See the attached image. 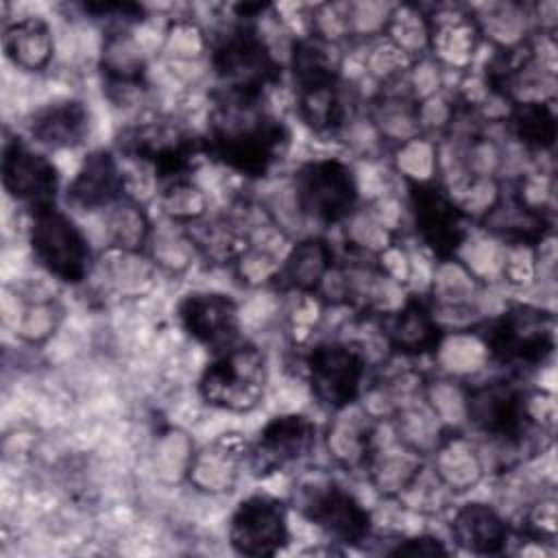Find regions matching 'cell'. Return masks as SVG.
Returning <instances> with one entry per match:
<instances>
[{
  "mask_svg": "<svg viewBox=\"0 0 558 558\" xmlns=\"http://www.w3.org/2000/svg\"><path fill=\"white\" fill-rule=\"evenodd\" d=\"M109 231H111L113 244L124 253L142 251L150 235L146 214L142 211V207H137L131 201H122L116 205L109 218Z\"/></svg>",
  "mask_w": 558,
  "mask_h": 558,
  "instance_id": "f1b7e54d",
  "label": "cell"
},
{
  "mask_svg": "<svg viewBox=\"0 0 558 558\" xmlns=\"http://www.w3.org/2000/svg\"><path fill=\"white\" fill-rule=\"evenodd\" d=\"M35 259L57 279L81 283L92 268V251L78 227L54 205L35 207L28 229Z\"/></svg>",
  "mask_w": 558,
  "mask_h": 558,
  "instance_id": "3957f363",
  "label": "cell"
},
{
  "mask_svg": "<svg viewBox=\"0 0 558 558\" xmlns=\"http://www.w3.org/2000/svg\"><path fill=\"white\" fill-rule=\"evenodd\" d=\"M414 225L438 257H451L464 238V214L453 198L436 183H414L410 187Z\"/></svg>",
  "mask_w": 558,
  "mask_h": 558,
  "instance_id": "7c38bea8",
  "label": "cell"
},
{
  "mask_svg": "<svg viewBox=\"0 0 558 558\" xmlns=\"http://www.w3.org/2000/svg\"><path fill=\"white\" fill-rule=\"evenodd\" d=\"M390 554L392 556H445L447 547L434 536H416V538H405Z\"/></svg>",
  "mask_w": 558,
  "mask_h": 558,
  "instance_id": "1f68e13d",
  "label": "cell"
},
{
  "mask_svg": "<svg viewBox=\"0 0 558 558\" xmlns=\"http://www.w3.org/2000/svg\"><path fill=\"white\" fill-rule=\"evenodd\" d=\"M292 70L294 81L301 87L327 83L338 78V54L331 41L314 35L310 39H299L292 48Z\"/></svg>",
  "mask_w": 558,
  "mask_h": 558,
  "instance_id": "484cf974",
  "label": "cell"
},
{
  "mask_svg": "<svg viewBox=\"0 0 558 558\" xmlns=\"http://www.w3.org/2000/svg\"><path fill=\"white\" fill-rule=\"evenodd\" d=\"M211 65L227 94L264 96L277 78V63L266 41L251 26L231 28L214 46Z\"/></svg>",
  "mask_w": 558,
  "mask_h": 558,
  "instance_id": "5b68a950",
  "label": "cell"
},
{
  "mask_svg": "<svg viewBox=\"0 0 558 558\" xmlns=\"http://www.w3.org/2000/svg\"><path fill=\"white\" fill-rule=\"evenodd\" d=\"M331 266L333 262L327 242L310 238L292 248L283 268L277 270V279H283L290 288L301 292H314L323 286L325 277L331 272Z\"/></svg>",
  "mask_w": 558,
  "mask_h": 558,
  "instance_id": "d4e9b609",
  "label": "cell"
},
{
  "mask_svg": "<svg viewBox=\"0 0 558 558\" xmlns=\"http://www.w3.org/2000/svg\"><path fill=\"white\" fill-rule=\"evenodd\" d=\"M388 342L401 353L423 355L436 351L442 331L432 312L416 299L408 301L388 323Z\"/></svg>",
  "mask_w": 558,
  "mask_h": 558,
  "instance_id": "44dd1931",
  "label": "cell"
},
{
  "mask_svg": "<svg viewBox=\"0 0 558 558\" xmlns=\"http://www.w3.org/2000/svg\"><path fill=\"white\" fill-rule=\"evenodd\" d=\"M262 98L225 92L209 118L207 150L246 177L266 174L288 146L281 120L262 105Z\"/></svg>",
  "mask_w": 558,
  "mask_h": 558,
  "instance_id": "6da1fadb",
  "label": "cell"
},
{
  "mask_svg": "<svg viewBox=\"0 0 558 558\" xmlns=\"http://www.w3.org/2000/svg\"><path fill=\"white\" fill-rule=\"evenodd\" d=\"M484 342L504 364H543L554 351V316L532 305H514L486 327Z\"/></svg>",
  "mask_w": 558,
  "mask_h": 558,
  "instance_id": "277c9868",
  "label": "cell"
},
{
  "mask_svg": "<svg viewBox=\"0 0 558 558\" xmlns=\"http://www.w3.org/2000/svg\"><path fill=\"white\" fill-rule=\"evenodd\" d=\"M4 52L22 70H41L54 52V39L41 17H24L4 28Z\"/></svg>",
  "mask_w": 558,
  "mask_h": 558,
  "instance_id": "cb8c5ba5",
  "label": "cell"
},
{
  "mask_svg": "<svg viewBox=\"0 0 558 558\" xmlns=\"http://www.w3.org/2000/svg\"><path fill=\"white\" fill-rule=\"evenodd\" d=\"M126 185L118 161L107 150H94L85 157L76 177L68 185V201L81 209H98L116 203Z\"/></svg>",
  "mask_w": 558,
  "mask_h": 558,
  "instance_id": "2e32d148",
  "label": "cell"
},
{
  "mask_svg": "<svg viewBox=\"0 0 558 558\" xmlns=\"http://www.w3.org/2000/svg\"><path fill=\"white\" fill-rule=\"evenodd\" d=\"M301 116L314 131H336L344 120L342 94L336 81L299 89Z\"/></svg>",
  "mask_w": 558,
  "mask_h": 558,
  "instance_id": "4316f807",
  "label": "cell"
},
{
  "mask_svg": "<svg viewBox=\"0 0 558 558\" xmlns=\"http://www.w3.org/2000/svg\"><path fill=\"white\" fill-rule=\"evenodd\" d=\"M31 133L50 148H74L89 133V111L78 100L50 105L33 116Z\"/></svg>",
  "mask_w": 558,
  "mask_h": 558,
  "instance_id": "ffe728a7",
  "label": "cell"
},
{
  "mask_svg": "<svg viewBox=\"0 0 558 558\" xmlns=\"http://www.w3.org/2000/svg\"><path fill=\"white\" fill-rule=\"evenodd\" d=\"M161 207L181 222H194L205 214V196L187 181H172L161 194Z\"/></svg>",
  "mask_w": 558,
  "mask_h": 558,
  "instance_id": "f546056e",
  "label": "cell"
},
{
  "mask_svg": "<svg viewBox=\"0 0 558 558\" xmlns=\"http://www.w3.org/2000/svg\"><path fill=\"white\" fill-rule=\"evenodd\" d=\"M179 320L183 329L207 347H227L240 329L235 303L216 292H194L179 303Z\"/></svg>",
  "mask_w": 558,
  "mask_h": 558,
  "instance_id": "9a60e30c",
  "label": "cell"
},
{
  "mask_svg": "<svg viewBox=\"0 0 558 558\" xmlns=\"http://www.w3.org/2000/svg\"><path fill=\"white\" fill-rule=\"evenodd\" d=\"M296 201L318 222H340L353 211L357 201L351 170L336 159L307 163L296 174Z\"/></svg>",
  "mask_w": 558,
  "mask_h": 558,
  "instance_id": "9c48e42d",
  "label": "cell"
},
{
  "mask_svg": "<svg viewBox=\"0 0 558 558\" xmlns=\"http://www.w3.org/2000/svg\"><path fill=\"white\" fill-rule=\"evenodd\" d=\"M427 44L451 63H462L473 54L477 39V24L460 9L440 7L436 13L425 15ZM434 52V54H436Z\"/></svg>",
  "mask_w": 558,
  "mask_h": 558,
  "instance_id": "603a6c76",
  "label": "cell"
},
{
  "mask_svg": "<svg viewBox=\"0 0 558 558\" xmlns=\"http://www.w3.org/2000/svg\"><path fill=\"white\" fill-rule=\"evenodd\" d=\"M268 384V366L264 353L253 344H240L218 355L203 373L201 397L220 410L251 412L255 410Z\"/></svg>",
  "mask_w": 558,
  "mask_h": 558,
  "instance_id": "7a4b0ae2",
  "label": "cell"
},
{
  "mask_svg": "<svg viewBox=\"0 0 558 558\" xmlns=\"http://www.w3.org/2000/svg\"><path fill=\"white\" fill-rule=\"evenodd\" d=\"M451 534L460 547L480 556L504 551L510 536L506 521L486 504H466L456 510Z\"/></svg>",
  "mask_w": 558,
  "mask_h": 558,
  "instance_id": "ac0fdd59",
  "label": "cell"
},
{
  "mask_svg": "<svg viewBox=\"0 0 558 558\" xmlns=\"http://www.w3.org/2000/svg\"><path fill=\"white\" fill-rule=\"evenodd\" d=\"M464 403L469 421L499 442L519 447L527 440L530 429L536 427L525 408V392L506 379H493L469 388Z\"/></svg>",
  "mask_w": 558,
  "mask_h": 558,
  "instance_id": "8992f818",
  "label": "cell"
},
{
  "mask_svg": "<svg viewBox=\"0 0 558 558\" xmlns=\"http://www.w3.org/2000/svg\"><path fill=\"white\" fill-rule=\"evenodd\" d=\"M525 532L530 538L538 543H554L556 538V501L538 499L525 512Z\"/></svg>",
  "mask_w": 558,
  "mask_h": 558,
  "instance_id": "4dcf8cb0",
  "label": "cell"
},
{
  "mask_svg": "<svg viewBox=\"0 0 558 558\" xmlns=\"http://www.w3.org/2000/svg\"><path fill=\"white\" fill-rule=\"evenodd\" d=\"M187 242L211 264H229L244 257L248 233L229 218L187 222Z\"/></svg>",
  "mask_w": 558,
  "mask_h": 558,
  "instance_id": "7402d4cb",
  "label": "cell"
},
{
  "mask_svg": "<svg viewBox=\"0 0 558 558\" xmlns=\"http://www.w3.org/2000/svg\"><path fill=\"white\" fill-rule=\"evenodd\" d=\"M2 183L4 190L35 207L54 205L57 170L39 153H33L17 140H9L2 150Z\"/></svg>",
  "mask_w": 558,
  "mask_h": 558,
  "instance_id": "5bb4252c",
  "label": "cell"
},
{
  "mask_svg": "<svg viewBox=\"0 0 558 558\" xmlns=\"http://www.w3.org/2000/svg\"><path fill=\"white\" fill-rule=\"evenodd\" d=\"M299 510L336 543H360L371 534V514L333 482H314L301 490Z\"/></svg>",
  "mask_w": 558,
  "mask_h": 558,
  "instance_id": "30bf717a",
  "label": "cell"
},
{
  "mask_svg": "<svg viewBox=\"0 0 558 558\" xmlns=\"http://www.w3.org/2000/svg\"><path fill=\"white\" fill-rule=\"evenodd\" d=\"M305 371L318 403L327 410H342L355 401L366 362L362 351L351 344L323 342L307 353Z\"/></svg>",
  "mask_w": 558,
  "mask_h": 558,
  "instance_id": "52a82bcc",
  "label": "cell"
},
{
  "mask_svg": "<svg viewBox=\"0 0 558 558\" xmlns=\"http://www.w3.org/2000/svg\"><path fill=\"white\" fill-rule=\"evenodd\" d=\"M512 126L517 137L536 150L549 148L556 140V120L549 102H517Z\"/></svg>",
  "mask_w": 558,
  "mask_h": 558,
  "instance_id": "83f0119b",
  "label": "cell"
},
{
  "mask_svg": "<svg viewBox=\"0 0 558 558\" xmlns=\"http://www.w3.org/2000/svg\"><path fill=\"white\" fill-rule=\"evenodd\" d=\"M486 229L499 233L510 244H541L549 231L545 211L527 205L514 194L490 205L484 218Z\"/></svg>",
  "mask_w": 558,
  "mask_h": 558,
  "instance_id": "d6986e66",
  "label": "cell"
},
{
  "mask_svg": "<svg viewBox=\"0 0 558 558\" xmlns=\"http://www.w3.org/2000/svg\"><path fill=\"white\" fill-rule=\"evenodd\" d=\"M316 427L307 416L286 414L266 423L257 442L248 449V464L255 475H268L299 462L314 447Z\"/></svg>",
  "mask_w": 558,
  "mask_h": 558,
  "instance_id": "4fadbf2b",
  "label": "cell"
},
{
  "mask_svg": "<svg viewBox=\"0 0 558 558\" xmlns=\"http://www.w3.org/2000/svg\"><path fill=\"white\" fill-rule=\"evenodd\" d=\"M248 458L246 440L240 434H222L190 462V482L207 493L231 490L240 464Z\"/></svg>",
  "mask_w": 558,
  "mask_h": 558,
  "instance_id": "e0dca14e",
  "label": "cell"
},
{
  "mask_svg": "<svg viewBox=\"0 0 558 558\" xmlns=\"http://www.w3.org/2000/svg\"><path fill=\"white\" fill-rule=\"evenodd\" d=\"M122 146L129 155L150 163L157 177L172 181H181L203 150V144L172 120H150L133 126Z\"/></svg>",
  "mask_w": 558,
  "mask_h": 558,
  "instance_id": "ba28073f",
  "label": "cell"
},
{
  "mask_svg": "<svg viewBox=\"0 0 558 558\" xmlns=\"http://www.w3.org/2000/svg\"><path fill=\"white\" fill-rule=\"evenodd\" d=\"M288 541L286 506L266 495H253L235 508L229 521V543L242 556H272Z\"/></svg>",
  "mask_w": 558,
  "mask_h": 558,
  "instance_id": "8fae6325",
  "label": "cell"
}]
</instances>
